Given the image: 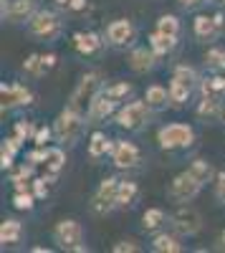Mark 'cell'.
<instances>
[{
  "label": "cell",
  "instance_id": "6da1fadb",
  "mask_svg": "<svg viewBox=\"0 0 225 253\" xmlns=\"http://www.w3.org/2000/svg\"><path fill=\"white\" fill-rule=\"evenodd\" d=\"M51 124H53V137H56V142L64 144V147H76V144L81 142V137L86 134V126H91L89 119H86V114L74 112V109H69V107L61 109L58 117H56Z\"/></svg>",
  "mask_w": 225,
  "mask_h": 253
},
{
  "label": "cell",
  "instance_id": "7a4b0ae2",
  "mask_svg": "<svg viewBox=\"0 0 225 253\" xmlns=\"http://www.w3.org/2000/svg\"><path fill=\"white\" fill-rule=\"evenodd\" d=\"M197 142V132L190 122H170L157 129V144L162 152H185Z\"/></svg>",
  "mask_w": 225,
  "mask_h": 253
},
{
  "label": "cell",
  "instance_id": "3957f363",
  "mask_svg": "<svg viewBox=\"0 0 225 253\" xmlns=\"http://www.w3.org/2000/svg\"><path fill=\"white\" fill-rule=\"evenodd\" d=\"M154 114L157 112L150 107L145 99H129V101H124L119 107L114 122H116V126H121V129H127L132 134H139V132H145L147 126L152 124Z\"/></svg>",
  "mask_w": 225,
  "mask_h": 253
},
{
  "label": "cell",
  "instance_id": "277c9868",
  "mask_svg": "<svg viewBox=\"0 0 225 253\" xmlns=\"http://www.w3.org/2000/svg\"><path fill=\"white\" fill-rule=\"evenodd\" d=\"M104 76H101V71H86L84 76L78 79V84L74 86V91L69 94V101H66V107L74 109V112H81V114H86L89 107H91V101L104 91Z\"/></svg>",
  "mask_w": 225,
  "mask_h": 253
},
{
  "label": "cell",
  "instance_id": "5b68a950",
  "mask_svg": "<svg viewBox=\"0 0 225 253\" xmlns=\"http://www.w3.org/2000/svg\"><path fill=\"white\" fill-rule=\"evenodd\" d=\"M51 238H53L56 248H61V251H74V253H86L89 251V246L84 243L86 230L76 218H61L51 230Z\"/></svg>",
  "mask_w": 225,
  "mask_h": 253
},
{
  "label": "cell",
  "instance_id": "8992f818",
  "mask_svg": "<svg viewBox=\"0 0 225 253\" xmlns=\"http://www.w3.org/2000/svg\"><path fill=\"white\" fill-rule=\"evenodd\" d=\"M26 31L36 41L53 43V41L64 33V18H61L56 10H51V8H38L36 15L26 23Z\"/></svg>",
  "mask_w": 225,
  "mask_h": 253
},
{
  "label": "cell",
  "instance_id": "52a82bcc",
  "mask_svg": "<svg viewBox=\"0 0 225 253\" xmlns=\"http://www.w3.org/2000/svg\"><path fill=\"white\" fill-rule=\"evenodd\" d=\"M137 36H139V28L134 26L132 18H114L112 23H107V28H104L107 48H116V51L134 48L137 46Z\"/></svg>",
  "mask_w": 225,
  "mask_h": 253
},
{
  "label": "cell",
  "instance_id": "ba28073f",
  "mask_svg": "<svg viewBox=\"0 0 225 253\" xmlns=\"http://www.w3.org/2000/svg\"><path fill=\"white\" fill-rule=\"evenodd\" d=\"M119 182H121V177H116V175H107L104 180H99L96 190L91 193V200H89V208L94 215H109L116 210Z\"/></svg>",
  "mask_w": 225,
  "mask_h": 253
},
{
  "label": "cell",
  "instance_id": "9c48e42d",
  "mask_svg": "<svg viewBox=\"0 0 225 253\" xmlns=\"http://www.w3.org/2000/svg\"><path fill=\"white\" fill-rule=\"evenodd\" d=\"M170 228L182 238H195L202 230V215L200 210L192 208L190 203L185 205H175V210L170 213Z\"/></svg>",
  "mask_w": 225,
  "mask_h": 253
},
{
  "label": "cell",
  "instance_id": "30bf717a",
  "mask_svg": "<svg viewBox=\"0 0 225 253\" xmlns=\"http://www.w3.org/2000/svg\"><path fill=\"white\" fill-rule=\"evenodd\" d=\"M202 185L190 170H185V172H180V175H175L172 177V182L167 185V200L172 203V205H185V203H192L200 193H202Z\"/></svg>",
  "mask_w": 225,
  "mask_h": 253
},
{
  "label": "cell",
  "instance_id": "8fae6325",
  "mask_svg": "<svg viewBox=\"0 0 225 253\" xmlns=\"http://www.w3.org/2000/svg\"><path fill=\"white\" fill-rule=\"evenodd\" d=\"M33 91L28 86L18 81H3L0 84V109H3V117L8 112H15V109H26L33 104Z\"/></svg>",
  "mask_w": 225,
  "mask_h": 253
},
{
  "label": "cell",
  "instance_id": "7c38bea8",
  "mask_svg": "<svg viewBox=\"0 0 225 253\" xmlns=\"http://www.w3.org/2000/svg\"><path fill=\"white\" fill-rule=\"evenodd\" d=\"M112 165L116 167V170L121 172H129V170H137V167H142V162H145V155H142L139 144L129 142V139H114V150L109 155Z\"/></svg>",
  "mask_w": 225,
  "mask_h": 253
},
{
  "label": "cell",
  "instance_id": "4fadbf2b",
  "mask_svg": "<svg viewBox=\"0 0 225 253\" xmlns=\"http://www.w3.org/2000/svg\"><path fill=\"white\" fill-rule=\"evenodd\" d=\"M38 0H3L0 3V18L10 26H26L38 10Z\"/></svg>",
  "mask_w": 225,
  "mask_h": 253
},
{
  "label": "cell",
  "instance_id": "5bb4252c",
  "mask_svg": "<svg viewBox=\"0 0 225 253\" xmlns=\"http://www.w3.org/2000/svg\"><path fill=\"white\" fill-rule=\"evenodd\" d=\"M225 31V13L215 15H195L192 18V36L200 43H215Z\"/></svg>",
  "mask_w": 225,
  "mask_h": 253
},
{
  "label": "cell",
  "instance_id": "9a60e30c",
  "mask_svg": "<svg viewBox=\"0 0 225 253\" xmlns=\"http://www.w3.org/2000/svg\"><path fill=\"white\" fill-rule=\"evenodd\" d=\"M119 107H121V101L112 99L107 91H101V94L91 101V107H89V112H86V119H89V124H104V122H109V119L116 117Z\"/></svg>",
  "mask_w": 225,
  "mask_h": 253
},
{
  "label": "cell",
  "instance_id": "2e32d148",
  "mask_svg": "<svg viewBox=\"0 0 225 253\" xmlns=\"http://www.w3.org/2000/svg\"><path fill=\"white\" fill-rule=\"evenodd\" d=\"M127 66H129L134 74L145 76V74H152V71L159 66V56H157L150 46H134V48H129Z\"/></svg>",
  "mask_w": 225,
  "mask_h": 253
},
{
  "label": "cell",
  "instance_id": "e0dca14e",
  "mask_svg": "<svg viewBox=\"0 0 225 253\" xmlns=\"http://www.w3.org/2000/svg\"><path fill=\"white\" fill-rule=\"evenodd\" d=\"M71 43L76 48L78 56H96L101 48H107V41H104V33L99 31H76L71 36Z\"/></svg>",
  "mask_w": 225,
  "mask_h": 253
},
{
  "label": "cell",
  "instance_id": "ac0fdd59",
  "mask_svg": "<svg viewBox=\"0 0 225 253\" xmlns=\"http://www.w3.org/2000/svg\"><path fill=\"white\" fill-rule=\"evenodd\" d=\"M64 167H66V147L64 144H48V152H46V162H43V177L53 185L58 180V175L64 172Z\"/></svg>",
  "mask_w": 225,
  "mask_h": 253
},
{
  "label": "cell",
  "instance_id": "d6986e66",
  "mask_svg": "<svg viewBox=\"0 0 225 253\" xmlns=\"http://www.w3.org/2000/svg\"><path fill=\"white\" fill-rule=\"evenodd\" d=\"M223 112H225V101L213 99V96H200L197 107H195V117L205 124H218L223 119Z\"/></svg>",
  "mask_w": 225,
  "mask_h": 253
},
{
  "label": "cell",
  "instance_id": "ffe728a7",
  "mask_svg": "<svg viewBox=\"0 0 225 253\" xmlns=\"http://www.w3.org/2000/svg\"><path fill=\"white\" fill-rule=\"evenodd\" d=\"M112 150H114V139L107 137V132H101V129L91 132V137H89V142H86V155H89V160L99 162V160L109 157Z\"/></svg>",
  "mask_w": 225,
  "mask_h": 253
},
{
  "label": "cell",
  "instance_id": "44dd1931",
  "mask_svg": "<svg viewBox=\"0 0 225 253\" xmlns=\"http://www.w3.org/2000/svg\"><path fill=\"white\" fill-rule=\"evenodd\" d=\"M180 238L182 236H177L175 230H172V233H167V230H157V233H152L150 248L154 253H182V251H185V246H182Z\"/></svg>",
  "mask_w": 225,
  "mask_h": 253
},
{
  "label": "cell",
  "instance_id": "7402d4cb",
  "mask_svg": "<svg viewBox=\"0 0 225 253\" xmlns=\"http://www.w3.org/2000/svg\"><path fill=\"white\" fill-rule=\"evenodd\" d=\"M147 46L159 56V58H165V56H172L180 46V38L175 36H165V33H159V31H152L147 36Z\"/></svg>",
  "mask_w": 225,
  "mask_h": 253
},
{
  "label": "cell",
  "instance_id": "603a6c76",
  "mask_svg": "<svg viewBox=\"0 0 225 253\" xmlns=\"http://www.w3.org/2000/svg\"><path fill=\"white\" fill-rule=\"evenodd\" d=\"M197 96H213V99H223L225 101V74L202 76L200 86H197Z\"/></svg>",
  "mask_w": 225,
  "mask_h": 253
},
{
  "label": "cell",
  "instance_id": "cb8c5ba5",
  "mask_svg": "<svg viewBox=\"0 0 225 253\" xmlns=\"http://www.w3.org/2000/svg\"><path fill=\"white\" fill-rule=\"evenodd\" d=\"M167 89H170V101H172V107H175V109H180V107H185V104H190V99L197 94V89H192L190 84L180 81V79H175V76L170 79Z\"/></svg>",
  "mask_w": 225,
  "mask_h": 253
},
{
  "label": "cell",
  "instance_id": "d4e9b609",
  "mask_svg": "<svg viewBox=\"0 0 225 253\" xmlns=\"http://www.w3.org/2000/svg\"><path fill=\"white\" fill-rule=\"evenodd\" d=\"M145 101L150 104V107H152L157 114L165 112L167 107H172V101H170V89L162 86V84H150V86L145 89Z\"/></svg>",
  "mask_w": 225,
  "mask_h": 253
},
{
  "label": "cell",
  "instance_id": "484cf974",
  "mask_svg": "<svg viewBox=\"0 0 225 253\" xmlns=\"http://www.w3.org/2000/svg\"><path fill=\"white\" fill-rule=\"evenodd\" d=\"M23 236H26V228L18 218H5L3 223H0V243H3V248L20 243Z\"/></svg>",
  "mask_w": 225,
  "mask_h": 253
},
{
  "label": "cell",
  "instance_id": "4316f807",
  "mask_svg": "<svg viewBox=\"0 0 225 253\" xmlns=\"http://www.w3.org/2000/svg\"><path fill=\"white\" fill-rule=\"evenodd\" d=\"M170 223V213L165 208H147L145 215H142V230L145 233H157Z\"/></svg>",
  "mask_w": 225,
  "mask_h": 253
},
{
  "label": "cell",
  "instance_id": "83f0119b",
  "mask_svg": "<svg viewBox=\"0 0 225 253\" xmlns=\"http://www.w3.org/2000/svg\"><path fill=\"white\" fill-rule=\"evenodd\" d=\"M139 200V182L134 180H121L119 182V193H116V210L132 208Z\"/></svg>",
  "mask_w": 225,
  "mask_h": 253
},
{
  "label": "cell",
  "instance_id": "f1b7e54d",
  "mask_svg": "<svg viewBox=\"0 0 225 253\" xmlns=\"http://www.w3.org/2000/svg\"><path fill=\"white\" fill-rule=\"evenodd\" d=\"M188 170H190L202 185H210V182H215V177H218V170L213 167V162L205 160V157H195V160L190 162Z\"/></svg>",
  "mask_w": 225,
  "mask_h": 253
},
{
  "label": "cell",
  "instance_id": "f546056e",
  "mask_svg": "<svg viewBox=\"0 0 225 253\" xmlns=\"http://www.w3.org/2000/svg\"><path fill=\"white\" fill-rule=\"evenodd\" d=\"M202 66L208 74H225V48L223 46H210L202 56Z\"/></svg>",
  "mask_w": 225,
  "mask_h": 253
},
{
  "label": "cell",
  "instance_id": "4dcf8cb0",
  "mask_svg": "<svg viewBox=\"0 0 225 253\" xmlns=\"http://www.w3.org/2000/svg\"><path fill=\"white\" fill-rule=\"evenodd\" d=\"M154 31L165 33V36L180 38V36H182V20H180L175 13H162V15L154 20Z\"/></svg>",
  "mask_w": 225,
  "mask_h": 253
},
{
  "label": "cell",
  "instance_id": "1f68e13d",
  "mask_svg": "<svg viewBox=\"0 0 225 253\" xmlns=\"http://www.w3.org/2000/svg\"><path fill=\"white\" fill-rule=\"evenodd\" d=\"M172 76L180 79V81H185V84H190L192 89H197L200 81H202L200 71L195 66H190V63H175V66H172Z\"/></svg>",
  "mask_w": 225,
  "mask_h": 253
},
{
  "label": "cell",
  "instance_id": "d6a6232c",
  "mask_svg": "<svg viewBox=\"0 0 225 253\" xmlns=\"http://www.w3.org/2000/svg\"><path fill=\"white\" fill-rule=\"evenodd\" d=\"M104 91L112 96V99H116V101H129V99H134V86L129 81H114V84H107L104 86Z\"/></svg>",
  "mask_w": 225,
  "mask_h": 253
},
{
  "label": "cell",
  "instance_id": "836d02e7",
  "mask_svg": "<svg viewBox=\"0 0 225 253\" xmlns=\"http://www.w3.org/2000/svg\"><path fill=\"white\" fill-rule=\"evenodd\" d=\"M38 198L33 195V190H23V193H13V208L15 210H23V213H33V208H36Z\"/></svg>",
  "mask_w": 225,
  "mask_h": 253
},
{
  "label": "cell",
  "instance_id": "e575fe53",
  "mask_svg": "<svg viewBox=\"0 0 225 253\" xmlns=\"http://www.w3.org/2000/svg\"><path fill=\"white\" fill-rule=\"evenodd\" d=\"M36 132H38V124L31 122V119H18V122L13 124V134H18L23 142H33Z\"/></svg>",
  "mask_w": 225,
  "mask_h": 253
},
{
  "label": "cell",
  "instance_id": "d590c367",
  "mask_svg": "<svg viewBox=\"0 0 225 253\" xmlns=\"http://www.w3.org/2000/svg\"><path fill=\"white\" fill-rule=\"evenodd\" d=\"M56 142V137H53V124H38V132H36V137H33V144L36 147H48V144H53Z\"/></svg>",
  "mask_w": 225,
  "mask_h": 253
},
{
  "label": "cell",
  "instance_id": "8d00e7d4",
  "mask_svg": "<svg viewBox=\"0 0 225 253\" xmlns=\"http://www.w3.org/2000/svg\"><path fill=\"white\" fill-rule=\"evenodd\" d=\"M38 66H40V53H28L26 56V61H23V66H20V69H23V74L26 76H31V79H38Z\"/></svg>",
  "mask_w": 225,
  "mask_h": 253
},
{
  "label": "cell",
  "instance_id": "74e56055",
  "mask_svg": "<svg viewBox=\"0 0 225 253\" xmlns=\"http://www.w3.org/2000/svg\"><path fill=\"white\" fill-rule=\"evenodd\" d=\"M56 63H58V56L56 53H40V66H38V79H43L48 76L53 69H56Z\"/></svg>",
  "mask_w": 225,
  "mask_h": 253
},
{
  "label": "cell",
  "instance_id": "f35d334b",
  "mask_svg": "<svg viewBox=\"0 0 225 253\" xmlns=\"http://www.w3.org/2000/svg\"><path fill=\"white\" fill-rule=\"evenodd\" d=\"M48 180L40 175V177H33V182H31V190H33V195L38 198V200H46L48 198Z\"/></svg>",
  "mask_w": 225,
  "mask_h": 253
},
{
  "label": "cell",
  "instance_id": "ab89813d",
  "mask_svg": "<svg viewBox=\"0 0 225 253\" xmlns=\"http://www.w3.org/2000/svg\"><path fill=\"white\" fill-rule=\"evenodd\" d=\"M112 251H114V253H139V251H142V246H139L134 238H121L119 243H114V246H112Z\"/></svg>",
  "mask_w": 225,
  "mask_h": 253
},
{
  "label": "cell",
  "instance_id": "60d3db41",
  "mask_svg": "<svg viewBox=\"0 0 225 253\" xmlns=\"http://www.w3.org/2000/svg\"><path fill=\"white\" fill-rule=\"evenodd\" d=\"M46 152H48V147H36V144H33V150L26 152V160H28L31 165H36V167H43V162H46Z\"/></svg>",
  "mask_w": 225,
  "mask_h": 253
},
{
  "label": "cell",
  "instance_id": "b9f144b4",
  "mask_svg": "<svg viewBox=\"0 0 225 253\" xmlns=\"http://www.w3.org/2000/svg\"><path fill=\"white\" fill-rule=\"evenodd\" d=\"M23 139H20L18 134H10V137H5L3 139V144H0V150H5V152H10V155H18L20 150H23Z\"/></svg>",
  "mask_w": 225,
  "mask_h": 253
},
{
  "label": "cell",
  "instance_id": "7bdbcfd3",
  "mask_svg": "<svg viewBox=\"0 0 225 253\" xmlns=\"http://www.w3.org/2000/svg\"><path fill=\"white\" fill-rule=\"evenodd\" d=\"M213 193H215V200H218L220 205H225V170L218 172V177H215V182H213Z\"/></svg>",
  "mask_w": 225,
  "mask_h": 253
},
{
  "label": "cell",
  "instance_id": "ee69618b",
  "mask_svg": "<svg viewBox=\"0 0 225 253\" xmlns=\"http://www.w3.org/2000/svg\"><path fill=\"white\" fill-rule=\"evenodd\" d=\"M89 5H91V0H71V3L64 8V13H69V15H78V13L89 10Z\"/></svg>",
  "mask_w": 225,
  "mask_h": 253
},
{
  "label": "cell",
  "instance_id": "f6af8a7d",
  "mask_svg": "<svg viewBox=\"0 0 225 253\" xmlns=\"http://www.w3.org/2000/svg\"><path fill=\"white\" fill-rule=\"evenodd\" d=\"M205 3H210V0H177L180 10H185V13H190V10H197L200 5H205Z\"/></svg>",
  "mask_w": 225,
  "mask_h": 253
},
{
  "label": "cell",
  "instance_id": "bcb514c9",
  "mask_svg": "<svg viewBox=\"0 0 225 253\" xmlns=\"http://www.w3.org/2000/svg\"><path fill=\"white\" fill-rule=\"evenodd\" d=\"M13 160H15V155H10V152H5V150H0V170H3V172L13 170Z\"/></svg>",
  "mask_w": 225,
  "mask_h": 253
},
{
  "label": "cell",
  "instance_id": "7dc6e473",
  "mask_svg": "<svg viewBox=\"0 0 225 253\" xmlns=\"http://www.w3.org/2000/svg\"><path fill=\"white\" fill-rule=\"evenodd\" d=\"M31 253H51V248H46V246H33Z\"/></svg>",
  "mask_w": 225,
  "mask_h": 253
},
{
  "label": "cell",
  "instance_id": "c3c4849f",
  "mask_svg": "<svg viewBox=\"0 0 225 253\" xmlns=\"http://www.w3.org/2000/svg\"><path fill=\"white\" fill-rule=\"evenodd\" d=\"M218 248H220V251H225V230H223L220 238H218Z\"/></svg>",
  "mask_w": 225,
  "mask_h": 253
},
{
  "label": "cell",
  "instance_id": "681fc988",
  "mask_svg": "<svg viewBox=\"0 0 225 253\" xmlns=\"http://www.w3.org/2000/svg\"><path fill=\"white\" fill-rule=\"evenodd\" d=\"M53 3H56V5H58V8H61V10H64V8H66V5H69V3H71V0H53Z\"/></svg>",
  "mask_w": 225,
  "mask_h": 253
},
{
  "label": "cell",
  "instance_id": "f907efd6",
  "mask_svg": "<svg viewBox=\"0 0 225 253\" xmlns=\"http://www.w3.org/2000/svg\"><path fill=\"white\" fill-rule=\"evenodd\" d=\"M223 119H225V112H223Z\"/></svg>",
  "mask_w": 225,
  "mask_h": 253
},
{
  "label": "cell",
  "instance_id": "816d5d0a",
  "mask_svg": "<svg viewBox=\"0 0 225 253\" xmlns=\"http://www.w3.org/2000/svg\"><path fill=\"white\" fill-rule=\"evenodd\" d=\"M223 8H225V3H223Z\"/></svg>",
  "mask_w": 225,
  "mask_h": 253
}]
</instances>
